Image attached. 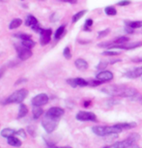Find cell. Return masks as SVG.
Returning a JSON list of instances; mask_svg holds the SVG:
<instances>
[{"label":"cell","mask_w":142,"mask_h":148,"mask_svg":"<svg viewBox=\"0 0 142 148\" xmlns=\"http://www.w3.org/2000/svg\"><path fill=\"white\" fill-rule=\"evenodd\" d=\"M52 31L51 29H44V31L41 33V38H40V42L41 44L44 46V45H47L51 42V37Z\"/></svg>","instance_id":"obj_12"},{"label":"cell","mask_w":142,"mask_h":148,"mask_svg":"<svg viewBox=\"0 0 142 148\" xmlns=\"http://www.w3.org/2000/svg\"><path fill=\"white\" fill-rule=\"evenodd\" d=\"M21 22L22 21L20 18H15V19H13L12 21H11V23H10V25H9V28L10 29H16V28H18V27H19L21 25Z\"/></svg>","instance_id":"obj_22"},{"label":"cell","mask_w":142,"mask_h":148,"mask_svg":"<svg viewBox=\"0 0 142 148\" xmlns=\"http://www.w3.org/2000/svg\"><path fill=\"white\" fill-rule=\"evenodd\" d=\"M74 65H76V68L79 70H80V71H84V70H86L88 68L87 61L82 59V58H79V59H76V61H74Z\"/></svg>","instance_id":"obj_13"},{"label":"cell","mask_w":142,"mask_h":148,"mask_svg":"<svg viewBox=\"0 0 142 148\" xmlns=\"http://www.w3.org/2000/svg\"><path fill=\"white\" fill-rule=\"evenodd\" d=\"M28 113V108L24 104H21L19 106V111H18V118H22Z\"/></svg>","instance_id":"obj_21"},{"label":"cell","mask_w":142,"mask_h":148,"mask_svg":"<svg viewBox=\"0 0 142 148\" xmlns=\"http://www.w3.org/2000/svg\"><path fill=\"white\" fill-rule=\"evenodd\" d=\"M34 46H35V42L32 41L31 39H29V40H25V41H22V47H27V49H32Z\"/></svg>","instance_id":"obj_25"},{"label":"cell","mask_w":142,"mask_h":148,"mask_svg":"<svg viewBox=\"0 0 142 148\" xmlns=\"http://www.w3.org/2000/svg\"><path fill=\"white\" fill-rule=\"evenodd\" d=\"M25 24L27 26H34L36 24H38V19L35 18V16H33L31 15H29L26 18V21H25Z\"/></svg>","instance_id":"obj_18"},{"label":"cell","mask_w":142,"mask_h":148,"mask_svg":"<svg viewBox=\"0 0 142 148\" xmlns=\"http://www.w3.org/2000/svg\"><path fill=\"white\" fill-rule=\"evenodd\" d=\"M76 119L79 121H96L97 116L93 112L89 111H79L76 114Z\"/></svg>","instance_id":"obj_7"},{"label":"cell","mask_w":142,"mask_h":148,"mask_svg":"<svg viewBox=\"0 0 142 148\" xmlns=\"http://www.w3.org/2000/svg\"><path fill=\"white\" fill-rule=\"evenodd\" d=\"M63 55H64V57L67 58V59H70V58H72L71 49H70V47H65V49H64Z\"/></svg>","instance_id":"obj_32"},{"label":"cell","mask_w":142,"mask_h":148,"mask_svg":"<svg viewBox=\"0 0 142 148\" xmlns=\"http://www.w3.org/2000/svg\"><path fill=\"white\" fill-rule=\"evenodd\" d=\"M93 25V19L92 18H88V19H86V21H85V24H84V30L85 31H90V28H91V26Z\"/></svg>","instance_id":"obj_28"},{"label":"cell","mask_w":142,"mask_h":148,"mask_svg":"<svg viewBox=\"0 0 142 148\" xmlns=\"http://www.w3.org/2000/svg\"><path fill=\"white\" fill-rule=\"evenodd\" d=\"M104 93H106L113 97H123V98H133L137 95L136 89L129 87L126 85H110L105 86L101 90Z\"/></svg>","instance_id":"obj_1"},{"label":"cell","mask_w":142,"mask_h":148,"mask_svg":"<svg viewBox=\"0 0 142 148\" xmlns=\"http://www.w3.org/2000/svg\"><path fill=\"white\" fill-rule=\"evenodd\" d=\"M76 86H80V87H84V86L89 85V82H86L85 79H81V77H77V79H76Z\"/></svg>","instance_id":"obj_27"},{"label":"cell","mask_w":142,"mask_h":148,"mask_svg":"<svg viewBox=\"0 0 142 148\" xmlns=\"http://www.w3.org/2000/svg\"><path fill=\"white\" fill-rule=\"evenodd\" d=\"M8 143L12 146L15 147H19L21 145V141L19 140L18 138H15V136H11V138H8Z\"/></svg>","instance_id":"obj_19"},{"label":"cell","mask_w":142,"mask_h":148,"mask_svg":"<svg viewBox=\"0 0 142 148\" xmlns=\"http://www.w3.org/2000/svg\"><path fill=\"white\" fill-rule=\"evenodd\" d=\"M32 29H33V30H34V31H35V32H38V33H40V34H41V33H42V32H43V31H44V29H42V28H41V27H40V26H39V25H38V24H36V25H34V26H32Z\"/></svg>","instance_id":"obj_37"},{"label":"cell","mask_w":142,"mask_h":148,"mask_svg":"<svg viewBox=\"0 0 142 148\" xmlns=\"http://www.w3.org/2000/svg\"><path fill=\"white\" fill-rule=\"evenodd\" d=\"M16 136H22V138H25V136H26V134H25V132H24L23 130H18V131H16Z\"/></svg>","instance_id":"obj_38"},{"label":"cell","mask_w":142,"mask_h":148,"mask_svg":"<svg viewBox=\"0 0 142 148\" xmlns=\"http://www.w3.org/2000/svg\"><path fill=\"white\" fill-rule=\"evenodd\" d=\"M140 102H141V103H142V98H141V100H140Z\"/></svg>","instance_id":"obj_47"},{"label":"cell","mask_w":142,"mask_h":148,"mask_svg":"<svg viewBox=\"0 0 142 148\" xmlns=\"http://www.w3.org/2000/svg\"><path fill=\"white\" fill-rule=\"evenodd\" d=\"M126 23V26H129L130 28L135 29V28H139V27L142 26V21H125Z\"/></svg>","instance_id":"obj_17"},{"label":"cell","mask_w":142,"mask_h":148,"mask_svg":"<svg viewBox=\"0 0 142 148\" xmlns=\"http://www.w3.org/2000/svg\"><path fill=\"white\" fill-rule=\"evenodd\" d=\"M96 77H97V79L102 82V83L107 82L113 79V73L110 71H102L97 75Z\"/></svg>","instance_id":"obj_10"},{"label":"cell","mask_w":142,"mask_h":148,"mask_svg":"<svg viewBox=\"0 0 142 148\" xmlns=\"http://www.w3.org/2000/svg\"><path fill=\"white\" fill-rule=\"evenodd\" d=\"M64 112H65V111H64L63 108L54 107V108H49V110L46 111V116L51 117V118H53V119H56V120H59L61 117L63 116Z\"/></svg>","instance_id":"obj_6"},{"label":"cell","mask_w":142,"mask_h":148,"mask_svg":"<svg viewBox=\"0 0 142 148\" xmlns=\"http://www.w3.org/2000/svg\"><path fill=\"white\" fill-rule=\"evenodd\" d=\"M120 53H121V52H118V51H110L102 52V54L106 55V56H113V55H118V54H120Z\"/></svg>","instance_id":"obj_33"},{"label":"cell","mask_w":142,"mask_h":148,"mask_svg":"<svg viewBox=\"0 0 142 148\" xmlns=\"http://www.w3.org/2000/svg\"><path fill=\"white\" fill-rule=\"evenodd\" d=\"M27 82V79H18V82H16V85L19 84L20 82Z\"/></svg>","instance_id":"obj_41"},{"label":"cell","mask_w":142,"mask_h":148,"mask_svg":"<svg viewBox=\"0 0 142 148\" xmlns=\"http://www.w3.org/2000/svg\"><path fill=\"white\" fill-rule=\"evenodd\" d=\"M67 82H68L72 87H76V79H67Z\"/></svg>","instance_id":"obj_35"},{"label":"cell","mask_w":142,"mask_h":148,"mask_svg":"<svg viewBox=\"0 0 142 148\" xmlns=\"http://www.w3.org/2000/svg\"><path fill=\"white\" fill-rule=\"evenodd\" d=\"M92 131H93L95 135L99 136H107L117 135V134L121 133L123 130L118 126V124H115L113 126H95L92 128Z\"/></svg>","instance_id":"obj_2"},{"label":"cell","mask_w":142,"mask_h":148,"mask_svg":"<svg viewBox=\"0 0 142 148\" xmlns=\"http://www.w3.org/2000/svg\"><path fill=\"white\" fill-rule=\"evenodd\" d=\"M90 104H91V102H84V107L85 108H89V106H90Z\"/></svg>","instance_id":"obj_42"},{"label":"cell","mask_w":142,"mask_h":148,"mask_svg":"<svg viewBox=\"0 0 142 148\" xmlns=\"http://www.w3.org/2000/svg\"><path fill=\"white\" fill-rule=\"evenodd\" d=\"M125 31H126L128 34H132L133 32H134V29L130 28L129 26H126V28H125Z\"/></svg>","instance_id":"obj_39"},{"label":"cell","mask_w":142,"mask_h":148,"mask_svg":"<svg viewBox=\"0 0 142 148\" xmlns=\"http://www.w3.org/2000/svg\"><path fill=\"white\" fill-rule=\"evenodd\" d=\"M62 1H64V2H69V3H71V4H76V2H77V0H62Z\"/></svg>","instance_id":"obj_40"},{"label":"cell","mask_w":142,"mask_h":148,"mask_svg":"<svg viewBox=\"0 0 142 148\" xmlns=\"http://www.w3.org/2000/svg\"><path fill=\"white\" fill-rule=\"evenodd\" d=\"M27 96V90L26 89H19V90L14 92V93L7 98L6 104H20L22 101Z\"/></svg>","instance_id":"obj_4"},{"label":"cell","mask_w":142,"mask_h":148,"mask_svg":"<svg viewBox=\"0 0 142 148\" xmlns=\"http://www.w3.org/2000/svg\"><path fill=\"white\" fill-rule=\"evenodd\" d=\"M124 76L128 79H137V77L142 76V67H137L133 70H130V71L125 73Z\"/></svg>","instance_id":"obj_11"},{"label":"cell","mask_w":142,"mask_h":148,"mask_svg":"<svg viewBox=\"0 0 142 148\" xmlns=\"http://www.w3.org/2000/svg\"><path fill=\"white\" fill-rule=\"evenodd\" d=\"M85 13H86V10H82V11H80V12L76 13V15H74V16H73V22H74V23H76V21H79V19L81 18L83 16H84Z\"/></svg>","instance_id":"obj_24"},{"label":"cell","mask_w":142,"mask_h":148,"mask_svg":"<svg viewBox=\"0 0 142 148\" xmlns=\"http://www.w3.org/2000/svg\"><path fill=\"white\" fill-rule=\"evenodd\" d=\"M15 37L21 39L22 41H25V40H29V39H31V36H30V35H28V34H23V33H19V34H16V35H15Z\"/></svg>","instance_id":"obj_31"},{"label":"cell","mask_w":142,"mask_h":148,"mask_svg":"<svg viewBox=\"0 0 142 148\" xmlns=\"http://www.w3.org/2000/svg\"><path fill=\"white\" fill-rule=\"evenodd\" d=\"M104 148H110V146H107V147H104Z\"/></svg>","instance_id":"obj_46"},{"label":"cell","mask_w":142,"mask_h":148,"mask_svg":"<svg viewBox=\"0 0 142 148\" xmlns=\"http://www.w3.org/2000/svg\"><path fill=\"white\" fill-rule=\"evenodd\" d=\"M42 125H43V127L44 128V130H46V132L47 134H51L56 129V127L58 125V120L44 115V118L43 121H42Z\"/></svg>","instance_id":"obj_5"},{"label":"cell","mask_w":142,"mask_h":148,"mask_svg":"<svg viewBox=\"0 0 142 148\" xmlns=\"http://www.w3.org/2000/svg\"><path fill=\"white\" fill-rule=\"evenodd\" d=\"M104 13L106 14L107 16H116L117 11H116L115 8L112 7V6H107L104 9Z\"/></svg>","instance_id":"obj_23"},{"label":"cell","mask_w":142,"mask_h":148,"mask_svg":"<svg viewBox=\"0 0 142 148\" xmlns=\"http://www.w3.org/2000/svg\"><path fill=\"white\" fill-rule=\"evenodd\" d=\"M0 77H1V74H0Z\"/></svg>","instance_id":"obj_48"},{"label":"cell","mask_w":142,"mask_h":148,"mask_svg":"<svg viewBox=\"0 0 142 148\" xmlns=\"http://www.w3.org/2000/svg\"><path fill=\"white\" fill-rule=\"evenodd\" d=\"M16 131L15 130H13V129H10V128H7V129H4V130H2V132H1V136H4V138H11V136H14L16 135Z\"/></svg>","instance_id":"obj_16"},{"label":"cell","mask_w":142,"mask_h":148,"mask_svg":"<svg viewBox=\"0 0 142 148\" xmlns=\"http://www.w3.org/2000/svg\"><path fill=\"white\" fill-rule=\"evenodd\" d=\"M46 148H61V147H57V146H55V145H49V146H47Z\"/></svg>","instance_id":"obj_43"},{"label":"cell","mask_w":142,"mask_h":148,"mask_svg":"<svg viewBox=\"0 0 142 148\" xmlns=\"http://www.w3.org/2000/svg\"><path fill=\"white\" fill-rule=\"evenodd\" d=\"M130 148H140V147H139V146H137V145H132V147H130Z\"/></svg>","instance_id":"obj_44"},{"label":"cell","mask_w":142,"mask_h":148,"mask_svg":"<svg viewBox=\"0 0 142 148\" xmlns=\"http://www.w3.org/2000/svg\"><path fill=\"white\" fill-rule=\"evenodd\" d=\"M129 41H130V38L129 37H126V36H120V37L116 38L115 40H113L112 43L114 45H120V46H121V45L127 44Z\"/></svg>","instance_id":"obj_15"},{"label":"cell","mask_w":142,"mask_h":148,"mask_svg":"<svg viewBox=\"0 0 142 148\" xmlns=\"http://www.w3.org/2000/svg\"><path fill=\"white\" fill-rule=\"evenodd\" d=\"M32 113H33V117H34L35 119H38L39 117L44 113V110L41 107H33Z\"/></svg>","instance_id":"obj_20"},{"label":"cell","mask_w":142,"mask_h":148,"mask_svg":"<svg viewBox=\"0 0 142 148\" xmlns=\"http://www.w3.org/2000/svg\"><path fill=\"white\" fill-rule=\"evenodd\" d=\"M48 102V96L46 94H39L32 99V105L34 107H41L47 104Z\"/></svg>","instance_id":"obj_8"},{"label":"cell","mask_w":142,"mask_h":148,"mask_svg":"<svg viewBox=\"0 0 142 148\" xmlns=\"http://www.w3.org/2000/svg\"><path fill=\"white\" fill-rule=\"evenodd\" d=\"M110 33V29L109 28H106V29H104L102 31H100L98 33V38H104V37H106V36Z\"/></svg>","instance_id":"obj_30"},{"label":"cell","mask_w":142,"mask_h":148,"mask_svg":"<svg viewBox=\"0 0 142 148\" xmlns=\"http://www.w3.org/2000/svg\"><path fill=\"white\" fill-rule=\"evenodd\" d=\"M139 138H140V136L138 134L133 133L128 136L126 139H124V140L116 142L113 145V148H130L139 140Z\"/></svg>","instance_id":"obj_3"},{"label":"cell","mask_w":142,"mask_h":148,"mask_svg":"<svg viewBox=\"0 0 142 148\" xmlns=\"http://www.w3.org/2000/svg\"><path fill=\"white\" fill-rule=\"evenodd\" d=\"M108 64H110V63L107 62V61H105V60H102L101 62L97 65V70H102V71L104 68H106V67L108 66Z\"/></svg>","instance_id":"obj_29"},{"label":"cell","mask_w":142,"mask_h":148,"mask_svg":"<svg viewBox=\"0 0 142 148\" xmlns=\"http://www.w3.org/2000/svg\"><path fill=\"white\" fill-rule=\"evenodd\" d=\"M61 148H72V147H69V146H65V147H61Z\"/></svg>","instance_id":"obj_45"},{"label":"cell","mask_w":142,"mask_h":148,"mask_svg":"<svg viewBox=\"0 0 142 148\" xmlns=\"http://www.w3.org/2000/svg\"><path fill=\"white\" fill-rule=\"evenodd\" d=\"M118 126L124 131V130L132 129V128L136 127V123L135 122H123V123H118Z\"/></svg>","instance_id":"obj_14"},{"label":"cell","mask_w":142,"mask_h":148,"mask_svg":"<svg viewBox=\"0 0 142 148\" xmlns=\"http://www.w3.org/2000/svg\"><path fill=\"white\" fill-rule=\"evenodd\" d=\"M64 31H65V26H64V25L60 26L59 28H58V29L56 30V32H55V35H54L55 40H58V39H60V38H61V36L63 35Z\"/></svg>","instance_id":"obj_26"},{"label":"cell","mask_w":142,"mask_h":148,"mask_svg":"<svg viewBox=\"0 0 142 148\" xmlns=\"http://www.w3.org/2000/svg\"><path fill=\"white\" fill-rule=\"evenodd\" d=\"M102 82H100V80H91L90 82H89V85H91V86H98V85H101L102 84Z\"/></svg>","instance_id":"obj_36"},{"label":"cell","mask_w":142,"mask_h":148,"mask_svg":"<svg viewBox=\"0 0 142 148\" xmlns=\"http://www.w3.org/2000/svg\"><path fill=\"white\" fill-rule=\"evenodd\" d=\"M16 49H18V56L20 60H27L28 58L32 56V51L30 49L20 47H16Z\"/></svg>","instance_id":"obj_9"},{"label":"cell","mask_w":142,"mask_h":148,"mask_svg":"<svg viewBox=\"0 0 142 148\" xmlns=\"http://www.w3.org/2000/svg\"><path fill=\"white\" fill-rule=\"evenodd\" d=\"M130 3H132V2H130V0H122V1L118 2L117 5H118V6H128V5H130Z\"/></svg>","instance_id":"obj_34"}]
</instances>
